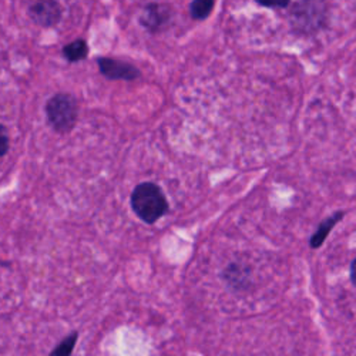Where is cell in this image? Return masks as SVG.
I'll return each instance as SVG.
<instances>
[{"label": "cell", "instance_id": "7c38bea8", "mask_svg": "<svg viewBox=\"0 0 356 356\" xmlns=\"http://www.w3.org/2000/svg\"><path fill=\"white\" fill-rule=\"evenodd\" d=\"M257 3L262 8H270V9H286L289 6V0L285 2H266V0H257Z\"/></svg>", "mask_w": 356, "mask_h": 356}, {"label": "cell", "instance_id": "6da1fadb", "mask_svg": "<svg viewBox=\"0 0 356 356\" xmlns=\"http://www.w3.org/2000/svg\"><path fill=\"white\" fill-rule=\"evenodd\" d=\"M131 209L145 224H154L168 211V201L160 186L156 183H140L131 193Z\"/></svg>", "mask_w": 356, "mask_h": 356}, {"label": "cell", "instance_id": "4fadbf2b", "mask_svg": "<svg viewBox=\"0 0 356 356\" xmlns=\"http://www.w3.org/2000/svg\"><path fill=\"white\" fill-rule=\"evenodd\" d=\"M355 268H356V259H353L350 262V282L353 284V286L356 284V271H355Z\"/></svg>", "mask_w": 356, "mask_h": 356}, {"label": "cell", "instance_id": "9c48e42d", "mask_svg": "<svg viewBox=\"0 0 356 356\" xmlns=\"http://www.w3.org/2000/svg\"><path fill=\"white\" fill-rule=\"evenodd\" d=\"M216 8L214 0H194L190 3V15L195 20L209 19Z\"/></svg>", "mask_w": 356, "mask_h": 356}, {"label": "cell", "instance_id": "3957f363", "mask_svg": "<svg viewBox=\"0 0 356 356\" xmlns=\"http://www.w3.org/2000/svg\"><path fill=\"white\" fill-rule=\"evenodd\" d=\"M97 66L100 73L110 79V80H124V81H133L141 76L140 70L129 63L118 60V58L113 57H97Z\"/></svg>", "mask_w": 356, "mask_h": 356}, {"label": "cell", "instance_id": "8fae6325", "mask_svg": "<svg viewBox=\"0 0 356 356\" xmlns=\"http://www.w3.org/2000/svg\"><path fill=\"white\" fill-rule=\"evenodd\" d=\"M9 147H10V137H9L8 129L3 124H0V159L8 154Z\"/></svg>", "mask_w": 356, "mask_h": 356}, {"label": "cell", "instance_id": "7a4b0ae2", "mask_svg": "<svg viewBox=\"0 0 356 356\" xmlns=\"http://www.w3.org/2000/svg\"><path fill=\"white\" fill-rule=\"evenodd\" d=\"M46 118L51 129L57 133H70L79 118V103L70 93H57L44 107Z\"/></svg>", "mask_w": 356, "mask_h": 356}, {"label": "cell", "instance_id": "5b68a950", "mask_svg": "<svg viewBox=\"0 0 356 356\" xmlns=\"http://www.w3.org/2000/svg\"><path fill=\"white\" fill-rule=\"evenodd\" d=\"M170 19H171L170 8L160 3H150L144 8L140 16V23L145 31L157 33V32H161L164 27H167Z\"/></svg>", "mask_w": 356, "mask_h": 356}, {"label": "cell", "instance_id": "8992f818", "mask_svg": "<svg viewBox=\"0 0 356 356\" xmlns=\"http://www.w3.org/2000/svg\"><path fill=\"white\" fill-rule=\"evenodd\" d=\"M343 216H345V213L337 211L334 216H331V217H328V218H325V220L319 224V227L316 228V231L314 232V235L311 236V240H309L311 248L316 250V248L322 247V244L325 243V240L328 238L330 232H331V231L334 229V227L343 218Z\"/></svg>", "mask_w": 356, "mask_h": 356}, {"label": "cell", "instance_id": "30bf717a", "mask_svg": "<svg viewBox=\"0 0 356 356\" xmlns=\"http://www.w3.org/2000/svg\"><path fill=\"white\" fill-rule=\"evenodd\" d=\"M77 338H79L77 332H73L72 335L66 337L60 343L54 348V350L50 353V356H70L76 346Z\"/></svg>", "mask_w": 356, "mask_h": 356}, {"label": "cell", "instance_id": "277c9868", "mask_svg": "<svg viewBox=\"0 0 356 356\" xmlns=\"http://www.w3.org/2000/svg\"><path fill=\"white\" fill-rule=\"evenodd\" d=\"M27 15L36 24L42 27H53L62 20L63 9L58 2L43 0V2H35L29 5Z\"/></svg>", "mask_w": 356, "mask_h": 356}, {"label": "cell", "instance_id": "52a82bcc", "mask_svg": "<svg viewBox=\"0 0 356 356\" xmlns=\"http://www.w3.org/2000/svg\"><path fill=\"white\" fill-rule=\"evenodd\" d=\"M62 54L70 63H77L84 60V58L88 56V46L84 40L77 39L69 44H66L62 49Z\"/></svg>", "mask_w": 356, "mask_h": 356}, {"label": "cell", "instance_id": "ba28073f", "mask_svg": "<svg viewBox=\"0 0 356 356\" xmlns=\"http://www.w3.org/2000/svg\"><path fill=\"white\" fill-rule=\"evenodd\" d=\"M312 6H314V2H308V15H305L304 9H302V5H298L295 8V12H293V17L296 19V26L298 27H305V29H311V27H318V24L321 23V15L319 12H316L315 15H311V10H312Z\"/></svg>", "mask_w": 356, "mask_h": 356}]
</instances>
